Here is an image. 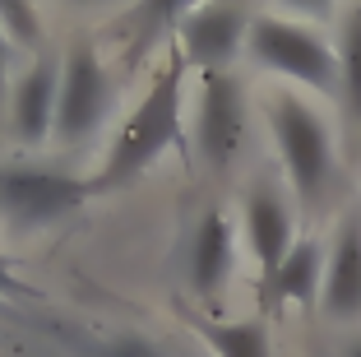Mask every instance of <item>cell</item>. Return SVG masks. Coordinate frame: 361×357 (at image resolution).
I'll list each match as a JSON object with an SVG mask.
<instances>
[{
    "label": "cell",
    "mask_w": 361,
    "mask_h": 357,
    "mask_svg": "<svg viewBox=\"0 0 361 357\" xmlns=\"http://www.w3.org/2000/svg\"><path fill=\"white\" fill-rule=\"evenodd\" d=\"M185 65L190 61H185L180 47H176V52L167 56V65H162V74L153 79V88L139 98V107L130 112L126 126H121L116 144H111V153H106L102 172H97V181H93V195L135 181L149 163H158V153H167L171 144H180V84H185Z\"/></svg>",
    "instance_id": "1"
},
{
    "label": "cell",
    "mask_w": 361,
    "mask_h": 357,
    "mask_svg": "<svg viewBox=\"0 0 361 357\" xmlns=\"http://www.w3.org/2000/svg\"><path fill=\"white\" fill-rule=\"evenodd\" d=\"M269 126H274L292 190L306 204H315L334 181V135L324 126V116L315 107H306L297 93H278L269 103Z\"/></svg>",
    "instance_id": "2"
},
{
    "label": "cell",
    "mask_w": 361,
    "mask_h": 357,
    "mask_svg": "<svg viewBox=\"0 0 361 357\" xmlns=\"http://www.w3.org/2000/svg\"><path fill=\"white\" fill-rule=\"evenodd\" d=\"M245 52L274 74H287V79H297L306 88H319V93H338V52L319 33H310L306 23L259 14L250 23Z\"/></svg>",
    "instance_id": "3"
},
{
    "label": "cell",
    "mask_w": 361,
    "mask_h": 357,
    "mask_svg": "<svg viewBox=\"0 0 361 357\" xmlns=\"http://www.w3.org/2000/svg\"><path fill=\"white\" fill-rule=\"evenodd\" d=\"M10 320L28 339V348H42L51 357H171L167 348H158L144 334H130V329H93L47 311H14Z\"/></svg>",
    "instance_id": "4"
},
{
    "label": "cell",
    "mask_w": 361,
    "mask_h": 357,
    "mask_svg": "<svg viewBox=\"0 0 361 357\" xmlns=\"http://www.w3.org/2000/svg\"><path fill=\"white\" fill-rule=\"evenodd\" d=\"M250 5L245 0H204L200 10L176 28L180 56L204 74H227V65L250 42Z\"/></svg>",
    "instance_id": "5"
},
{
    "label": "cell",
    "mask_w": 361,
    "mask_h": 357,
    "mask_svg": "<svg viewBox=\"0 0 361 357\" xmlns=\"http://www.w3.org/2000/svg\"><path fill=\"white\" fill-rule=\"evenodd\" d=\"M111 107V84L97 61L93 42H75L61 65V112H56V139L61 144H79L106 121Z\"/></svg>",
    "instance_id": "6"
},
{
    "label": "cell",
    "mask_w": 361,
    "mask_h": 357,
    "mask_svg": "<svg viewBox=\"0 0 361 357\" xmlns=\"http://www.w3.org/2000/svg\"><path fill=\"white\" fill-rule=\"evenodd\" d=\"M245 135V88L236 74H204L200 93V121H195V139H200L204 163L223 172L232 153L241 148Z\"/></svg>",
    "instance_id": "7"
},
{
    "label": "cell",
    "mask_w": 361,
    "mask_h": 357,
    "mask_svg": "<svg viewBox=\"0 0 361 357\" xmlns=\"http://www.w3.org/2000/svg\"><path fill=\"white\" fill-rule=\"evenodd\" d=\"M88 195H93V181H75L61 172H0V204L19 223H51L79 209Z\"/></svg>",
    "instance_id": "8"
},
{
    "label": "cell",
    "mask_w": 361,
    "mask_h": 357,
    "mask_svg": "<svg viewBox=\"0 0 361 357\" xmlns=\"http://www.w3.org/2000/svg\"><path fill=\"white\" fill-rule=\"evenodd\" d=\"M56 112H61V65L51 56H37L14 88V130L23 144H47V135H56Z\"/></svg>",
    "instance_id": "9"
},
{
    "label": "cell",
    "mask_w": 361,
    "mask_h": 357,
    "mask_svg": "<svg viewBox=\"0 0 361 357\" xmlns=\"http://www.w3.org/2000/svg\"><path fill=\"white\" fill-rule=\"evenodd\" d=\"M324 315L352 320L361 315V218L348 213L334 237L329 269H324Z\"/></svg>",
    "instance_id": "10"
},
{
    "label": "cell",
    "mask_w": 361,
    "mask_h": 357,
    "mask_svg": "<svg viewBox=\"0 0 361 357\" xmlns=\"http://www.w3.org/2000/svg\"><path fill=\"white\" fill-rule=\"evenodd\" d=\"M245 237H250V251L264 264V279L278 269V264L292 255V209L283 204L278 190H255L245 200Z\"/></svg>",
    "instance_id": "11"
},
{
    "label": "cell",
    "mask_w": 361,
    "mask_h": 357,
    "mask_svg": "<svg viewBox=\"0 0 361 357\" xmlns=\"http://www.w3.org/2000/svg\"><path fill=\"white\" fill-rule=\"evenodd\" d=\"M232 260H236L232 255V223L218 209L204 213L200 232H195V246H190V288L204 302H213V297L223 293V283L232 279Z\"/></svg>",
    "instance_id": "12"
},
{
    "label": "cell",
    "mask_w": 361,
    "mask_h": 357,
    "mask_svg": "<svg viewBox=\"0 0 361 357\" xmlns=\"http://www.w3.org/2000/svg\"><path fill=\"white\" fill-rule=\"evenodd\" d=\"M324 251H319V242H297L292 246V255H287L283 264H278L274 274L264 279V293L274 306H287V302H297V306H310L319 297V288H324Z\"/></svg>",
    "instance_id": "13"
},
{
    "label": "cell",
    "mask_w": 361,
    "mask_h": 357,
    "mask_svg": "<svg viewBox=\"0 0 361 357\" xmlns=\"http://www.w3.org/2000/svg\"><path fill=\"white\" fill-rule=\"evenodd\" d=\"M200 5L204 0H139L130 10V47H135V56H144L162 33H176Z\"/></svg>",
    "instance_id": "14"
},
{
    "label": "cell",
    "mask_w": 361,
    "mask_h": 357,
    "mask_svg": "<svg viewBox=\"0 0 361 357\" xmlns=\"http://www.w3.org/2000/svg\"><path fill=\"white\" fill-rule=\"evenodd\" d=\"M218 357H274L264 320H236V325H200Z\"/></svg>",
    "instance_id": "15"
},
{
    "label": "cell",
    "mask_w": 361,
    "mask_h": 357,
    "mask_svg": "<svg viewBox=\"0 0 361 357\" xmlns=\"http://www.w3.org/2000/svg\"><path fill=\"white\" fill-rule=\"evenodd\" d=\"M338 93L348 103L352 121H361V10H352L343 19L338 37Z\"/></svg>",
    "instance_id": "16"
},
{
    "label": "cell",
    "mask_w": 361,
    "mask_h": 357,
    "mask_svg": "<svg viewBox=\"0 0 361 357\" xmlns=\"http://www.w3.org/2000/svg\"><path fill=\"white\" fill-rule=\"evenodd\" d=\"M0 23H5V33L23 47L42 42V19H37V5H32V0H0Z\"/></svg>",
    "instance_id": "17"
},
{
    "label": "cell",
    "mask_w": 361,
    "mask_h": 357,
    "mask_svg": "<svg viewBox=\"0 0 361 357\" xmlns=\"http://www.w3.org/2000/svg\"><path fill=\"white\" fill-rule=\"evenodd\" d=\"M0 297H37V293H32V288L19 279V274L10 269V260H5V255H0Z\"/></svg>",
    "instance_id": "18"
},
{
    "label": "cell",
    "mask_w": 361,
    "mask_h": 357,
    "mask_svg": "<svg viewBox=\"0 0 361 357\" xmlns=\"http://www.w3.org/2000/svg\"><path fill=\"white\" fill-rule=\"evenodd\" d=\"M10 61H14V37L0 23V107H5V88H10Z\"/></svg>",
    "instance_id": "19"
},
{
    "label": "cell",
    "mask_w": 361,
    "mask_h": 357,
    "mask_svg": "<svg viewBox=\"0 0 361 357\" xmlns=\"http://www.w3.org/2000/svg\"><path fill=\"white\" fill-rule=\"evenodd\" d=\"M283 5H292V10H301V14H315V19H324V14L334 10V0H283Z\"/></svg>",
    "instance_id": "20"
},
{
    "label": "cell",
    "mask_w": 361,
    "mask_h": 357,
    "mask_svg": "<svg viewBox=\"0 0 361 357\" xmlns=\"http://www.w3.org/2000/svg\"><path fill=\"white\" fill-rule=\"evenodd\" d=\"M343 357H361V339H352V344L343 348Z\"/></svg>",
    "instance_id": "21"
},
{
    "label": "cell",
    "mask_w": 361,
    "mask_h": 357,
    "mask_svg": "<svg viewBox=\"0 0 361 357\" xmlns=\"http://www.w3.org/2000/svg\"><path fill=\"white\" fill-rule=\"evenodd\" d=\"M75 5H111V0H75Z\"/></svg>",
    "instance_id": "22"
}]
</instances>
